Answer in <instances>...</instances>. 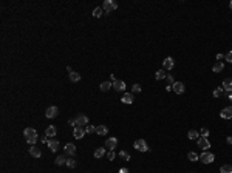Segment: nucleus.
Returning a JSON list of instances; mask_svg holds the SVG:
<instances>
[{"instance_id":"7c9ffc66","label":"nucleus","mask_w":232,"mask_h":173,"mask_svg":"<svg viewBox=\"0 0 232 173\" xmlns=\"http://www.w3.org/2000/svg\"><path fill=\"white\" fill-rule=\"evenodd\" d=\"M102 11H104L102 8H94V10H93V16L94 17H101L102 16Z\"/></svg>"},{"instance_id":"a878e982","label":"nucleus","mask_w":232,"mask_h":173,"mask_svg":"<svg viewBox=\"0 0 232 173\" xmlns=\"http://www.w3.org/2000/svg\"><path fill=\"white\" fill-rule=\"evenodd\" d=\"M220 173H232V166L231 164H225V166L220 169Z\"/></svg>"},{"instance_id":"ea45409f","label":"nucleus","mask_w":232,"mask_h":173,"mask_svg":"<svg viewBox=\"0 0 232 173\" xmlns=\"http://www.w3.org/2000/svg\"><path fill=\"white\" fill-rule=\"evenodd\" d=\"M68 124H70L71 127H76V121H74V119H70V121H68Z\"/></svg>"},{"instance_id":"4be33fe9","label":"nucleus","mask_w":232,"mask_h":173,"mask_svg":"<svg viewBox=\"0 0 232 173\" xmlns=\"http://www.w3.org/2000/svg\"><path fill=\"white\" fill-rule=\"evenodd\" d=\"M223 68H225V63H223V62H217L215 65L212 67V71H213V73H221Z\"/></svg>"},{"instance_id":"1a4fd4ad","label":"nucleus","mask_w":232,"mask_h":173,"mask_svg":"<svg viewBox=\"0 0 232 173\" xmlns=\"http://www.w3.org/2000/svg\"><path fill=\"white\" fill-rule=\"evenodd\" d=\"M116 145H118V139H116V138H109L105 141V147L109 150H115Z\"/></svg>"},{"instance_id":"aec40b11","label":"nucleus","mask_w":232,"mask_h":173,"mask_svg":"<svg viewBox=\"0 0 232 173\" xmlns=\"http://www.w3.org/2000/svg\"><path fill=\"white\" fill-rule=\"evenodd\" d=\"M166 77H167L166 70H158V71L155 73V79H156V80H163V79H166Z\"/></svg>"},{"instance_id":"473e14b6","label":"nucleus","mask_w":232,"mask_h":173,"mask_svg":"<svg viewBox=\"0 0 232 173\" xmlns=\"http://www.w3.org/2000/svg\"><path fill=\"white\" fill-rule=\"evenodd\" d=\"M85 133H96V127H93V125H87V127H85Z\"/></svg>"},{"instance_id":"412c9836","label":"nucleus","mask_w":232,"mask_h":173,"mask_svg":"<svg viewBox=\"0 0 232 173\" xmlns=\"http://www.w3.org/2000/svg\"><path fill=\"white\" fill-rule=\"evenodd\" d=\"M65 153H68V154H71V156H73V154L76 153L74 144H67V145H65Z\"/></svg>"},{"instance_id":"f03ea898","label":"nucleus","mask_w":232,"mask_h":173,"mask_svg":"<svg viewBox=\"0 0 232 173\" xmlns=\"http://www.w3.org/2000/svg\"><path fill=\"white\" fill-rule=\"evenodd\" d=\"M116 8H118V3H116V2H113V0H105V2H104V5H102V10H104V11H107V13H112V11H115Z\"/></svg>"},{"instance_id":"72a5a7b5","label":"nucleus","mask_w":232,"mask_h":173,"mask_svg":"<svg viewBox=\"0 0 232 173\" xmlns=\"http://www.w3.org/2000/svg\"><path fill=\"white\" fill-rule=\"evenodd\" d=\"M212 94H213V97H220V96L223 94V90H221V88H217V90H213Z\"/></svg>"},{"instance_id":"4468645a","label":"nucleus","mask_w":232,"mask_h":173,"mask_svg":"<svg viewBox=\"0 0 232 173\" xmlns=\"http://www.w3.org/2000/svg\"><path fill=\"white\" fill-rule=\"evenodd\" d=\"M73 134H74L76 139H81V138H84V136H85V130L82 128V127H74Z\"/></svg>"},{"instance_id":"9b49d317","label":"nucleus","mask_w":232,"mask_h":173,"mask_svg":"<svg viewBox=\"0 0 232 173\" xmlns=\"http://www.w3.org/2000/svg\"><path fill=\"white\" fill-rule=\"evenodd\" d=\"M173 65H175V60H173L172 57H166V59H164V62H163L164 70H169V71H170V70L173 68Z\"/></svg>"},{"instance_id":"cd10ccee","label":"nucleus","mask_w":232,"mask_h":173,"mask_svg":"<svg viewBox=\"0 0 232 173\" xmlns=\"http://www.w3.org/2000/svg\"><path fill=\"white\" fill-rule=\"evenodd\" d=\"M187 136H189V139H200V138H198V131H197V130H189Z\"/></svg>"},{"instance_id":"0eeeda50","label":"nucleus","mask_w":232,"mask_h":173,"mask_svg":"<svg viewBox=\"0 0 232 173\" xmlns=\"http://www.w3.org/2000/svg\"><path fill=\"white\" fill-rule=\"evenodd\" d=\"M220 116L223 119H232V107H226L220 111Z\"/></svg>"},{"instance_id":"6ab92c4d","label":"nucleus","mask_w":232,"mask_h":173,"mask_svg":"<svg viewBox=\"0 0 232 173\" xmlns=\"http://www.w3.org/2000/svg\"><path fill=\"white\" fill-rule=\"evenodd\" d=\"M30 154L31 156H34V158H40V154H42V151L36 147V145H31V148H30Z\"/></svg>"},{"instance_id":"bb28decb","label":"nucleus","mask_w":232,"mask_h":173,"mask_svg":"<svg viewBox=\"0 0 232 173\" xmlns=\"http://www.w3.org/2000/svg\"><path fill=\"white\" fill-rule=\"evenodd\" d=\"M187 158H189V161H193V162L197 161V159H200V156L195 151H189V153H187Z\"/></svg>"},{"instance_id":"c03bdc74","label":"nucleus","mask_w":232,"mask_h":173,"mask_svg":"<svg viewBox=\"0 0 232 173\" xmlns=\"http://www.w3.org/2000/svg\"><path fill=\"white\" fill-rule=\"evenodd\" d=\"M228 97H229V101L232 102V93H229V94H228Z\"/></svg>"},{"instance_id":"393cba45","label":"nucleus","mask_w":232,"mask_h":173,"mask_svg":"<svg viewBox=\"0 0 232 173\" xmlns=\"http://www.w3.org/2000/svg\"><path fill=\"white\" fill-rule=\"evenodd\" d=\"M113 87V84H110V82H102V84H101V91H109V90Z\"/></svg>"},{"instance_id":"39448f33","label":"nucleus","mask_w":232,"mask_h":173,"mask_svg":"<svg viewBox=\"0 0 232 173\" xmlns=\"http://www.w3.org/2000/svg\"><path fill=\"white\" fill-rule=\"evenodd\" d=\"M74 121H76V127H82V128H84V127L88 125V117L84 116V114H79Z\"/></svg>"},{"instance_id":"f3484780","label":"nucleus","mask_w":232,"mask_h":173,"mask_svg":"<svg viewBox=\"0 0 232 173\" xmlns=\"http://www.w3.org/2000/svg\"><path fill=\"white\" fill-rule=\"evenodd\" d=\"M133 99H135V97H133V93H126V94L122 96L121 101L124 104H133Z\"/></svg>"},{"instance_id":"7ed1b4c3","label":"nucleus","mask_w":232,"mask_h":173,"mask_svg":"<svg viewBox=\"0 0 232 173\" xmlns=\"http://www.w3.org/2000/svg\"><path fill=\"white\" fill-rule=\"evenodd\" d=\"M200 159H201V162H204V164H212L213 159H215V156H213L212 153H209V151H203V153L200 154Z\"/></svg>"},{"instance_id":"58836bf2","label":"nucleus","mask_w":232,"mask_h":173,"mask_svg":"<svg viewBox=\"0 0 232 173\" xmlns=\"http://www.w3.org/2000/svg\"><path fill=\"white\" fill-rule=\"evenodd\" d=\"M225 57H226V60H228V62H231V63H232V51H229Z\"/></svg>"},{"instance_id":"6e6552de","label":"nucleus","mask_w":232,"mask_h":173,"mask_svg":"<svg viewBox=\"0 0 232 173\" xmlns=\"http://www.w3.org/2000/svg\"><path fill=\"white\" fill-rule=\"evenodd\" d=\"M172 90L176 94H183L184 93V84L183 82H175V84L172 85Z\"/></svg>"},{"instance_id":"a19ab883","label":"nucleus","mask_w":232,"mask_h":173,"mask_svg":"<svg viewBox=\"0 0 232 173\" xmlns=\"http://www.w3.org/2000/svg\"><path fill=\"white\" fill-rule=\"evenodd\" d=\"M223 57H225V56H223V54H221V53H220V54H217V60H221Z\"/></svg>"},{"instance_id":"e433bc0d","label":"nucleus","mask_w":232,"mask_h":173,"mask_svg":"<svg viewBox=\"0 0 232 173\" xmlns=\"http://www.w3.org/2000/svg\"><path fill=\"white\" fill-rule=\"evenodd\" d=\"M133 93H141V85H139V84H135V85H133Z\"/></svg>"},{"instance_id":"2eb2a0df","label":"nucleus","mask_w":232,"mask_h":173,"mask_svg":"<svg viewBox=\"0 0 232 173\" xmlns=\"http://www.w3.org/2000/svg\"><path fill=\"white\" fill-rule=\"evenodd\" d=\"M47 144H48V147H50L51 151H57V148H59V142H57L56 139H48Z\"/></svg>"},{"instance_id":"c756f323","label":"nucleus","mask_w":232,"mask_h":173,"mask_svg":"<svg viewBox=\"0 0 232 173\" xmlns=\"http://www.w3.org/2000/svg\"><path fill=\"white\" fill-rule=\"evenodd\" d=\"M119 158H122L124 161H130V154L127 151H119Z\"/></svg>"},{"instance_id":"2f4dec72","label":"nucleus","mask_w":232,"mask_h":173,"mask_svg":"<svg viewBox=\"0 0 232 173\" xmlns=\"http://www.w3.org/2000/svg\"><path fill=\"white\" fill-rule=\"evenodd\" d=\"M115 156H116L115 150H109V153H107V159H109V161H113V159H115Z\"/></svg>"},{"instance_id":"423d86ee","label":"nucleus","mask_w":232,"mask_h":173,"mask_svg":"<svg viewBox=\"0 0 232 173\" xmlns=\"http://www.w3.org/2000/svg\"><path fill=\"white\" fill-rule=\"evenodd\" d=\"M135 148L138 151H147L149 150V147H147V144H146L144 139H136L135 141Z\"/></svg>"},{"instance_id":"f257e3e1","label":"nucleus","mask_w":232,"mask_h":173,"mask_svg":"<svg viewBox=\"0 0 232 173\" xmlns=\"http://www.w3.org/2000/svg\"><path fill=\"white\" fill-rule=\"evenodd\" d=\"M23 136L26 138V141H28V144H31V145H34L36 144V141H37V131H36L34 128H25V131H23Z\"/></svg>"},{"instance_id":"c9c22d12","label":"nucleus","mask_w":232,"mask_h":173,"mask_svg":"<svg viewBox=\"0 0 232 173\" xmlns=\"http://www.w3.org/2000/svg\"><path fill=\"white\" fill-rule=\"evenodd\" d=\"M67 166H68L70 169H74V167H76V161H73V159H68V161H67Z\"/></svg>"},{"instance_id":"5701e85b","label":"nucleus","mask_w":232,"mask_h":173,"mask_svg":"<svg viewBox=\"0 0 232 173\" xmlns=\"http://www.w3.org/2000/svg\"><path fill=\"white\" fill-rule=\"evenodd\" d=\"M70 80L71 82H79V80H81V74L76 73V71H71L70 73Z\"/></svg>"},{"instance_id":"f704fd0d","label":"nucleus","mask_w":232,"mask_h":173,"mask_svg":"<svg viewBox=\"0 0 232 173\" xmlns=\"http://www.w3.org/2000/svg\"><path fill=\"white\" fill-rule=\"evenodd\" d=\"M166 80L169 82V87H172V85L175 84V80H173V77H172V74H167V77H166Z\"/></svg>"},{"instance_id":"a18cd8bd","label":"nucleus","mask_w":232,"mask_h":173,"mask_svg":"<svg viewBox=\"0 0 232 173\" xmlns=\"http://www.w3.org/2000/svg\"><path fill=\"white\" fill-rule=\"evenodd\" d=\"M229 8H231V10H232V2H231V3H229Z\"/></svg>"},{"instance_id":"4c0bfd02","label":"nucleus","mask_w":232,"mask_h":173,"mask_svg":"<svg viewBox=\"0 0 232 173\" xmlns=\"http://www.w3.org/2000/svg\"><path fill=\"white\" fill-rule=\"evenodd\" d=\"M201 134H203V138H207V136H209V130L207 128H203L201 130Z\"/></svg>"},{"instance_id":"ddd939ff","label":"nucleus","mask_w":232,"mask_h":173,"mask_svg":"<svg viewBox=\"0 0 232 173\" xmlns=\"http://www.w3.org/2000/svg\"><path fill=\"white\" fill-rule=\"evenodd\" d=\"M113 88L116 90V91H124V90H126V82H122V80H115V82H113Z\"/></svg>"},{"instance_id":"a211bd4d","label":"nucleus","mask_w":232,"mask_h":173,"mask_svg":"<svg viewBox=\"0 0 232 173\" xmlns=\"http://www.w3.org/2000/svg\"><path fill=\"white\" fill-rule=\"evenodd\" d=\"M96 133L101 134V136H105V134H109V128H107L105 125H97L96 127Z\"/></svg>"},{"instance_id":"37998d69","label":"nucleus","mask_w":232,"mask_h":173,"mask_svg":"<svg viewBox=\"0 0 232 173\" xmlns=\"http://www.w3.org/2000/svg\"><path fill=\"white\" fill-rule=\"evenodd\" d=\"M226 142L228 144H232V138H231V136H228V138H226Z\"/></svg>"},{"instance_id":"dca6fc26","label":"nucleus","mask_w":232,"mask_h":173,"mask_svg":"<svg viewBox=\"0 0 232 173\" xmlns=\"http://www.w3.org/2000/svg\"><path fill=\"white\" fill-rule=\"evenodd\" d=\"M45 136H47V138H53V136H56V127H54V125L47 127V130H45Z\"/></svg>"},{"instance_id":"f8f14e48","label":"nucleus","mask_w":232,"mask_h":173,"mask_svg":"<svg viewBox=\"0 0 232 173\" xmlns=\"http://www.w3.org/2000/svg\"><path fill=\"white\" fill-rule=\"evenodd\" d=\"M223 88L226 90V93H228V94L232 93V77H228V79L223 80Z\"/></svg>"},{"instance_id":"79ce46f5","label":"nucleus","mask_w":232,"mask_h":173,"mask_svg":"<svg viewBox=\"0 0 232 173\" xmlns=\"http://www.w3.org/2000/svg\"><path fill=\"white\" fill-rule=\"evenodd\" d=\"M119 173H129L127 169H119Z\"/></svg>"},{"instance_id":"9d476101","label":"nucleus","mask_w":232,"mask_h":173,"mask_svg":"<svg viewBox=\"0 0 232 173\" xmlns=\"http://www.w3.org/2000/svg\"><path fill=\"white\" fill-rule=\"evenodd\" d=\"M198 147L206 151L207 148H210V142L207 141V138H200V139H198Z\"/></svg>"},{"instance_id":"c85d7f7f","label":"nucleus","mask_w":232,"mask_h":173,"mask_svg":"<svg viewBox=\"0 0 232 173\" xmlns=\"http://www.w3.org/2000/svg\"><path fill=\"white\" fill-rule=\"evenodd\" d=\"M105 154V148H96L94 150V158H102Z\"/></svg>"},{"instance_id":"20e7f679","label":"nucleus","mask_w":232,"mask_h":173,"mask_svg":"<svg viewBox=\"0 0 232 173\" xmlns=\"http://www.w3.org/2000/svg\"><path fill=\"white\" fill-rule=\"evenodd\" d=\"M59 114V110H57V107H48L47 108V111H45V116H47V119H53V117H56Z\"/></svg>"},{"instance_id":"b1692460","label":"nucleus","mask_w":232,"mask_h":173,"mask_svg":"<svg viewBox=\"0 0 232 173\" xmlns=\"http://www.w3.org/2000/svg\"><path fill=\"white\" fill-rule=\"evenodd\" d=\"M67 161H68V159L64 156V154H60V156H57V158H56V161H54V162H56V166H64V164H67Z\"/></svg>"}]
</instances>
